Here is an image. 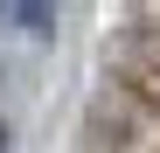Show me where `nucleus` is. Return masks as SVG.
<instances>
[{
	"mask_svg": "<svg viewBox=\"0 0 160 153\" xmlns=\"http://www.w3.org/2000/svg\"><path fill=\"white\" fill-rule=\"evenodd\" d=\"M0 21H21L28 35H49L56 28V7H0Z\"/></svg>",
	"mask_w": 160,
	"mask_h": 153,
	"instance_id": "1",
	"label": "nucleus"
},
{
	"mask_svg": "<svg viewBox=\"0 0 160 153\" xmlns=\"http://www.w3.org/2000/svg\"><path fill=\"white\" fill-rule=\"evenodd\" d=\"M0 153H7V125H0Z\"/></svg>",
	"mask_w": 160,
	"mask_h": 153,
	"instance_id": "2",
	"label": "nucleus"
}]
</instances>
